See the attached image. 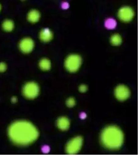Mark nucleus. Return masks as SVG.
<instances>
[{
	"label": "nucleus",
	"instance_id": "18",
	"mask_svg": "<svg viewBox=\"0 0 138 156\" xmlns=\"http://www.w3.org/2000/svg\"><path fill=\"white\" fill-rule=\"evenodd\" d=\"M80 91L82 93L85 92L87 90V87L85 85L82 84L80 86L79 88Z\"/></svg>",
	"mask_w": 138,
	"mask_h": 156
},
{
	"label": "nucleus",
	"instance_id": "10",
	"mask_svg": "<svg viewBox=\"0 0 138 156\" xmlns=\"http://www.w3.org/2000/svg\"><path fill=\"white\" fill-rule=\"evenodd\" d=\"M40 37L41 41L44 42H47L51 40L53 35L51 31L49 29L45 28L41 31Z\"/></svg>",
	"mask_w": 138,
	"mask_h": 156
},
{
	"label": "nucleus",
	"instance_id": "11",
	"mask_svg": "<svg viewBox=\"0 0 138 156\" xmlns=\"http://www.w3.org/2000/svg\"><path fill=\"white\" fill-rule=\"evenodd\" d=\"M40 18V14L35 10L30 11L28 13L27 19L30 22L35 23L39 20Z\"/></svg>",
	"mask_w": 138,
	"mask_h": 156
},
{
	"label": "nucleus",
	"instance_id": "3",
	"mask_svg": "<svg viewBox=\"0 0 138 156\" xmlns=\"http://www.w3.org/2000/svg\"><path fill=\"white\" fill-rule=\"evenodd\" d=\"M82 63L81 57L77 54H71L66 58L65 63V68L68 71L72 73L77 72Z\"/></svg>",
	"mask_w": 138,
	"mask_h": 156
},
{
	"label": "nucleus",
	"instance_id": "1",
	"mask_svg": "<svg viewBox=\"0 0 138 156\" xmlns=\"http://www.w3.org/2000/svg\"><path fill=\"white\" fill-rule=\"evenodd\" d=\"M11 141L19 146H26L34 142L39 136V132L32 123L18 121L11 124L8 129Z\"/></svg>",
	"mask_w": 138,
	"mask_h": 156
},
{
	"label": "nucleus",
	"instance_id": "15",
	"mask_svg": "<svg viewBox=\"0 0 138 156\" xmlns=\"http://www.w3.org/2000/svg\"><path fill=\"white\" fill-rule=\"evenodd\" d=\"M105 25L107 28L109 29H113L116 26L117 22L115 20L109 18L106 21Z\"/></svg>",
	"mask_w": 138,
	"mask_h": 156
},
{
	"label": "nucleus",
	"instance_id": "19",
	"mask_svg": "<svg viewBox=\"0 0 138 156\" xmlns=\"http://www.w3.org/2000/svg\"><path fill=\"white\" fill-rule=\"evenodd\" d=\"M12 101L13 103H16L17 101V98L16 97H13L12 98Z\"/></svg>",
	"mask_w": 138,
	"mask_h": 156
},
{
	"label": "nucleus",
	"instance_id": "14",
	"mask_svg": "<svg viewBox=\"0 0 138 156\" xmlns=\"http://www.w3.org/2000/svg\"><path fill=\"white\" fill-rule=\"evenodd\" d=\"M122 42L121 36L118 34H115L112 35L111 38V42L114 45L118 46Z\"/></svg>",
	"mask_w": 138,
	"mask_h": 156
},
{
	"label": "nucleus",
	"instance_id": "13",
	"mask_svg": "<svg viewBox=\"0 0 138 156\" xmlns=\"http://www.w3.org/2000/svg\"><path fill=\"white\" fill-rule=\"evenodd\" d=\"M2 27L6 32H10L14 28V23L11 20H6L2 23Z\"/></svg>",
	"mask_w": 138,
	"mask_h": 156
},
{
	"label": "nucleus",
	"instance_id": "6",
	"mask_svg": "<svg viewBox=\"0 0 138 156\" xmlns=\"http://www.w3.org/2000/svg\"><path fill=\"white\" fill-rule=\"evenodd\" d=\"M115 95L116 98L120 101H124L130 96V91L129 89L123 85H120L115 90Z\"/></svg>",
	"mask_w": 138,
	"mask_h": 156
},
{
	"label": "nucleus",
	"instance_id": "2",
	"mask_svg": "<svg viewBox=\"0 0 138 156\" xmlns=\"http://www.w3.org/2000/svg\"><path fill=\"white\" fill-rule=\"evenodd\" d=\"M124 135L117 127L110 126L105 128L101 135L102 144L107 149L116 150L119 149L123 144Z\"/></svg>",
	"mask_w": 138,
	"mask_h": 156
},
{
	"label": "nucleus",
	"instance_id": "8",
	"mask_svg": "<svg viewBox=\"0 0 138 156\" xmlns=\"http://www.w3.org/2000/svg\"><path fill=\"white\" fill-rule=\"evenodd\" d=\"M34 46V41L31 38H25L23 39L20 42L19 48L23 53L27 54L31 52Z\"/></svg>",
	"mask_w": 138,
	"mask_h": 156
},
{
	"label": "nucleus",
	"instance_id": "20",
	"mask_svg": "<svg viewBox=\"0 0 138 156\" xmlns=\"http://www.w3.org/2000/svg\"><path fill=\"white\" fill-rule=\"evenodd\" d=\"M86 117V115L85 114H83L81 115V118L84 119Z\"/></svg>",
	"mask_w": 138,
	"mask_h": 156
},
{
	"label": "nucleus",
	"instance_id": "17",
	"mask_svg": "<svg viewBox=\"0 0 138 156\" xmlns=\"http://www.w3.org/2000/svg\"><path fill=\"white\" fill-rule=\"evenodd\" d=\"M7 68V66L5 63L3 62L0 63V73H3L5 71Z\"/></svg>",
	"mask_w": 138,
	"mask_h": 156
},
{
	"label": "nucleus",
	"instance_id": "9",
	"mask_svg": "<svg viewBox=\"0 0 138 156\" xmlns=\"http://www.w3.org/2000/svg\"><path fill=\"white\" fill-rule=\"evenodd\" d=\"M57 126L60 130L65 131L70 127V122L69 119L65 117H60L57 122Z\"/></svg>",
	"mask_w": 138,
	"mask_h": 156
},
{
	"label": "nucleus",
	"instance_id": "4",
	"mask_svg": "<svg viewBox=\"0 0 138 156\" xmlns=\"http://www.w3.org/2000/svg\"><path fill=\"white\" fill-rule=\"evenodd\" d=\"M40 89L39 85L34 82L26 83L23 87V94L27 98L34 99L39 95Z\"/></svg>",
	"mask_w": 138,
	"mask_h": 156
},
{
	"label": "nucleus",
	"instance_id": "5",
	"mask_svg": "<svg viewBox=\"0 0 138 156\" xmlns=\"http://www.w3.org/2000/svg\"><path fill=\"white\" fill-rule=\"evenodd\" d=\"M83 143V139L81 136L76 137L69 141L66 146V151L70 154L77 153L80 150Z\"/></svg>",
	"mask_w": 138,
	"mask_h": 156
},
{
	"label": "nucleus",
	"instance_id": "16",
	"mask_svg": "<svg viewBox=\"0 0 138 156\" xmlns=\"http://www.w3.org/2000/svg\"><path fill=\"white\" fill-rule=\"evenodd\" d=\"M75 100L73 98H69L66 101V104L69 107L71 108L73 107L75 105Z\"/></svg>",
	"mask_w": 138,
	"mask_h": 156
},
{
	"label": "nucleus",
	"instance_id": "12",
	"mask_svg": "<svg viewBox=\"0 0 138 156\" xmlns=\"http://www.w3.org/2000/svg\"><path fill=\"white\" fill-rule=\"evenodd\" d=\"M40 68L44 71H47L51 68V63L48 59L44 58L41 59L39 64Z\"/></svg>",
	"mask_w": 138,
	"mask_h": 156
},
{
	"label": "nucleus",
	"instance_id": "7",
	"mask_svg": "<svg viewBox=\"0 0 138 156\" xmlns=\"http://www.w3.org/2000/svg\"><path fill=\"white\" fill-rule=\"evenodd\" d=\"M118 15L121 20L124 22H129L133 18L134 12L131 7L125 6L120 9Z\"/></svg>",
	"mask_w": 138,
	"mask_h": 156
},
{
	"label": "nucleus",
	"instance_id": "21",
	"mask_svg": "<svg viewBox=\"0 0 138 156\" xmlns=\"http://www.w3.org/2000/svg\"><path fill=\"white\" fill-rule=\"evenodd\" d=\"M1 9H2V7H1V4H0V11H1Z\"/></svg>",
	"mask_w": 138,
	"mask_h": 156
}]
</instances>
